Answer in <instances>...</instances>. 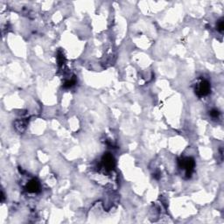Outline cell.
I'll return each mask as SVG.
<instances>
[{
  "instance_id": "cell-1",
  "label": "cell",
  "mask_w": 224,
  "mask_h": 224,
  "mask_svg": "<svg viewBox=\"0 0 224 224\" xmlns=\"http://www.w3.org/2000/svg\"><path fill=\"white\" fill-rule=\"evenodd\" d=\"M179 167L184 171L187 179L190 178L195 167V161L191 157L181 158L178 161Z\"/></svg>"
},
{
  "instance_id": "cell-2",
  "label": "cell",
  "mask_w": 224,
  "mask_h": 224,
  "mask_svg": "<svg viewBox=\"0 0 224 224\" xmlns=\"http://www.w3.org/2000/svg\"><path fill=\"white\" fill-rule=\"evenodd\" d=\"M194 91L199 97L207 96L211 91L210 83L206 79H201V81L199 83H197V84L195 85Z\"/></svg>"
},
{
  "instance_id": "cell-3",
  "label": "cell",
  "mask_w": 224,
  "mask_h": 224,
  "mask_svg": "<svg viewBox=\"0 0 224 224\" xmlns=\"http://www.w3.org/2000/svg\"><path fill=\"white\" fill-rule=\"evenodd\" d=\"M102 165L106 171H111L116 166V160L111 153L106 152L102 158Z\"/></svg>"
},
{
  "instance_id": "cell-4",
  "label": "cell",
  "mask_w": 224,
  "mask_h": 224,
  "mask_svg": "<svg viewBox=\"0 0 224 224\" xmlns=\"http://www.w3.org/2000/svg\"><path fill=\"white\" fill-rule=\"evenodd\" d=\"M26 191L28 193H31L40 192V190H41V184H40V182L37 180L36 179H32V180H30L26 184Z\"/></svg>"
},
{
  "instance_id": "cell-5",
  "label": "cell",
  "mask_w": 224,
  "mask_h": 224,
  "mask_svg": "<svg viewBox=\"0 0 224 224\" xmlns=\"http://www.w3.org/2000/svg\"><path fill=\"white\" fill-rule=\"evenodd\" d=\"M75 83H76L75 79H74V78H72V79H70V80L66 81L63 86H64V88H71V87H73Z\"/></svg>"
},
{
  "instance_id": "cell-6",
  "label": "cell",
  "mask_w": 224,
  "mask_h": 224,
  "mask_svg": "<svg viewBox=\"0 0 224 224\" xmlns=\"http://www.w3.org/2000/svg\"><path fill=\"white\" fill-rule=\"evenodd\" d=\"M209 115H210V117L212 118H219L220 115V111L218 110H216V109H214V110H212L211 111H209Z\"/></svg>"
},
{
  "instance_id": "cell-7",
  "label": "cell",
  "mask_w": 224,
  "mask_h": 224,
  "mask_svg": "<svg viewBox=\"0 0 224 224\" xmlns=\"http://www.w3.org/2000/svg\"><path fill=\"white\" fill-rule=\"evenodd\" d=\"M216 29H217L220 32H223L224 24H223V19H222V18L220 19L219 21L217 22V24H216Z\"/></svg>"
},
{
  "instance_id": "cell-8",
  "label": "cell",
  "mask_w": 224,
  "mask_h": 224,
  "mask_svg": "<svg viewBox=\"0 0 224 224\" xmlns=\"http://www.w3.org/2000/svg\"><path fill=\"white\" fill-rule=\"evenodd\" d=\"M57 59H58V63H59L60 65L63 64V62H64V56H63V54L59 53L58 56H57Z\"/></svg>"
}]
</instances>
